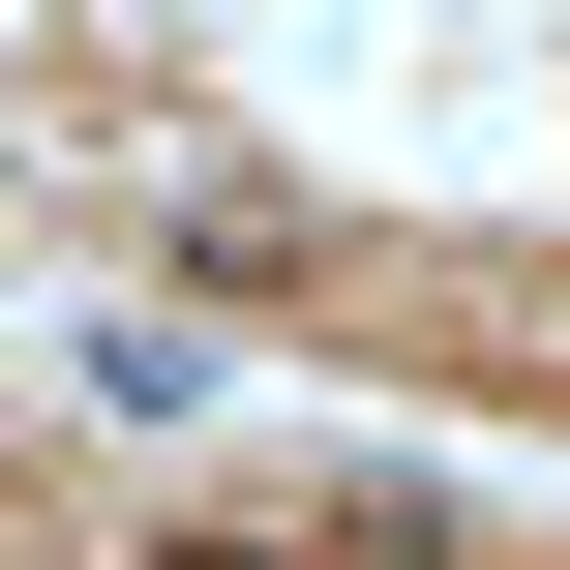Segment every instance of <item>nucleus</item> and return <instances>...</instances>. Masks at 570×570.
I'll return each mask as SVG.
<instances>
[{"label": "nucleus", "mask_w": 570, "mask_h": 570, "mask_svg": "<svg viewBox=\"0 0 570 570\" xmlns=\"http://www.w3.org/2000/svg\"><path fill=\"white\" fill-rule=\"evenodd\" d=\"M180 570H240V541H180Z\"/></svg>", "instance_id": "nucleus-1"}]
</instances>
